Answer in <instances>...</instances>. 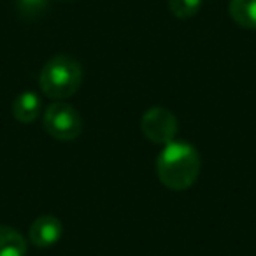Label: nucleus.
I'll list each match as a JSON object with an SVG mask.
<instances>
[{
	"instance_id": "obj_6",
	"label": "nucleus",
	"mask_w": 256,
	"mask_h": 256,
	"mask_svg": "<svg viewBox=\"0 0 256 256\" xmlns=\"http://www.w3.org/2000/svg\"><path fill=\"white\" fill-rule=\"evenodd\" d=\"M40 98L34 92H25L18 95L12 102V116L20 123H32L40 114Z\"/></svg>"
},
{
	"instance_id": "obj_5",
	"label": "nucleus",
	"mask_w": 256,
	"mask_h": 256,
	"mask_svg": "<svg viewBox=\"0 0 256 256\" xmlns=\"http://www.w3.org/2000/svg\"><path fill=\"white\" fill-rule=\"evenodd\" d=\"M62 232H64L62 221L51 214H44L30 224L28 240L36 248H51L62 238Z\"/></svg>"
},
{
	"instance_id": "obj_3",
	"label": "nucleus",
	"mask_w": 256,
	"mask_h": 256,
	"mask_svg": "<svg viewBox=\"0 0 256 256\" xmlns=\"http://www.w3.org/2000/svg\"><path fill=\"white\" fill-rule=\"evenodd\" d=\"M44 130L62 142L76 140L82 132V120L74 106L56 100L44 110Z\"/></svg>"
},
{
	"instance_id": "obj_10",
	"label": "nucleus",
	"mask_w": 256,
	"mask_h": 256,
	"mask_svg": "<svg viewBox=\"0 0 256 256\" xmlns=\"http://www.w3.org/2000/svg\"><path fill=\"white\" fill-rule=\"evenodd\" d=\"M50 0H16V9L26 20H34L46 12Z\"/></svg>"
},
{
	"instance_id": "obj_8",
	"label": "nucleus",
	"mask_w": 256,
	"mask_h": 256,
	"mask_svg": "<svg viewBox=\"0 0 256 256\" xmlns=\"http://www.w3.org/2000/svg\"><path fill=\"white\" fill-rule=\"evenodd\" d=\"M228 11L240 28L256 30V0H232Z\"/></svg>"
},
{
	"instance_id": "obj_1",
	"label": "nucleus",
	"mask_w": 256,
	"mask_h": 256,
	"mask_svg": "<svg viewBox=\"0 0 256 256\" xmlns=\"http://www.w3.org/2000/svg\"><path fill=\"white\" fill-rule=\"evenodd\" d=\"M200 174V154L190 142L172 140L165 144L156 160V176L162 184L184 192L195 184Z\"/></svg>"
},
{
	"instance_id": "obj_2",
	"label": "nucleus",
	"mask_w": 256,
	"mask_h": 256,
	"mask_svg": "<svg viewBox=\"0 0 256 256\" xmlns=\"http://www.w3.org/2000/svg\"><path fill=\"white\" fill-rule=\"evenodd\" d=\"M82 82V68L78 60L68 54L50 58L39 76V86L46 96L64 100L72 96Z\"/></svg>"
},
{
	"instance_id": "obj_9",
	"label": "nucleus",
	"mask_w": 256,
	"mask_h": 256,
	"mask_svg": "<svg viewBox=\"0 0 256 256\" xmlns=\"http://www.w3.org/2000/svg\"><path fill=\"white\" fill-rule=\"evenodd\" d=\"M204 0H168V9L179 20H190L196 16Z\"/></svg>"
},
{
	"instance_id": "obj_7",
	"label": "nucleus",
	"mask_w": 256,
	"mask_h": 256,
	"mask_svg": "<svg viewBox=\"0 0 256 256\" xmlns=\"http://www.w3.org/2000/svg\"><path fill=\"white\" fill-rule=\"evenodd\" d=\"M26 240L18 230L0 224V256H25Z\"/></svg>"
},
{
	"instance_id": "obj_4",
	"label": "nucleus",
	"mask_w": 256,
	"mask_h": 256,
	"mask_svg": "<svg viewBox=\"0 0 256 256\" xmlns=\"http://www.w3.org/2000/svg\"><path fill=\"white\" fill-rule=\"evenodd\" d=\"M140 130L153 144H168L178 136V120L165 107H151L142 114Z\"/></svg>"
}]
</instances>
